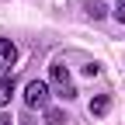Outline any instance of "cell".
<instances>
[{
    "instance_id": "cell-2",
    "label": "cell",
    "mask_w": 125,
    "mask_h": 125,
    "mask_svg": "<svg viewBox=\"0 0 125 125\" xmlns=\"http://www.w3.org/2000/svg\"><path fill=\"white\" fill-rule=\"evenodd\" d=\"M24 104H28V108H45V104H49V83L31 80V83L24 87Z\"/></svg>"
},
{
    "instance_id": "cell-5",
    "label": "cell",
    "mask_w": 125,
    "mask_h": 125,
    "mask_svg": "<svg viewBox=\"0 0 125 125\" xmlns=\"http://www.w3.org/2000/svg\"><path fill=\"white\" fill-rule=\"evenodd\" d=\"M108 108H111V101H108V97H94V101H90V115H104Z\"/></svg>"
},
{
    "instance_id": "cell-1",
    "label": "cell",
    "mask_w": 125,
    "mask_h": 125,
    "mask_svg": "<svg viewBox=\"0 0 125 125\" xmlns=\"http://www.w3.org/2000/svg\"><path fill=\"white\" fill-rule=\"evenodd\" d=\"M49 76H52L56 90H59L66 101L76 97V87H73V76H70V70H66V62H52V66H49Z\"/></svg>"
},
{
    "instance_id": "cell-7",
    "label": "cell",
    "mask_w": 125,
    "mask_h": 125,
    "mask_svg": "<svg viewBox=\"0 0 125 125\" xmlns=\"http://www.w3.org/2000/svg\"><path fill=\"white\" fill-rule=\"evenodd\" d=\"M115 14H118V21L125 24V0H118V7H115Z\"/></svg>"
},
{
    "instance_id": "cell-3",
    "label": "cell",
    "mask_w": 125,
    "mask_h": 125,
    "mask_svg": "<svg viewBox=\"0 0 125 125\" xmlns=\"http://www.w3.org/2000/svg\"><path fill=\"white\" fill-rule=\"evenodd\" d=\"M14 62H18V45L10 38H0V73H7Z\"/></svg>"
},
{
    "instance_id": "cell-6",
    "label": "cell",
    "mask_w": 125,
    "mask_h": 125,
    "mask_svg": "<svg viewBox=\"0 0 125 125\" xmlns=\"http://www.w3.org/2000/svg\"><path fill=\"white\" fill-rule=\"evenodd\" d=\"M83 73H87V76H97V73H101V66H97V62H90V66H83Z\"/></svg>"
},
{
    "instance_id": "cell-4",
    "label": "cell",
    "mask_w": 125,
    "mask_h": 125,
    "mask_svg": "<svg viewBox=\"0 0 125 125\" xmlns=\"http://www.w3.org/2000/svg\"><path fill=\"white\" fill-rule=\"evenodd\" d=\"M10 94H14V76H4L0 80V108L10 101Z\"/></svg>"
},
{
    "instance_id": "cell-9",
    "label": "cell",
    "mask_w": 125,
    "mask_h": 125,
    "mask_svg": "<svg viewBox=\"0 0 125 125\" xmlns=\"http://www.w3.org/2000/svg\"><path fill=\"white\" fill-rule=\"evenodd\" d=\"M0 125H10V118H7V115H0Z\"/></svg>"
},
{
    "instance_id": "cell-8",
    "label": "cell",
    "mask_w": 125,
    "mask_h": 125,
    "mask_svg": "<svg viewBox=\"0 0 125 125\" xmlns=\"http://www.w3.org/2000/svg\"><path fill=\"white\" fill-rule=\"evenodd\" d=\"M49 125H62V115L59 111H49Z\"/></svg>"
}]
</instances>
